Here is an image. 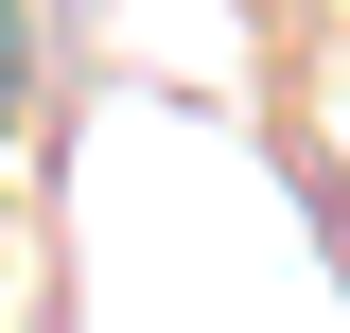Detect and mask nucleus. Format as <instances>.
Wrapping results in <instances>:
<instances>
[{
    "instance_id": "nucleus-1",
    "label": "nucleus",
    "mask_w": 350,
    "mask_h": 333,
    "mask_svg": "<svg viewBox=\"0 0 350 333\" xmlns=\"http://www.w3.org/2000/svg\"><path fill=\"white\" fill-rule=\"evenodd\" d=\"M36 106V0H0V123Z\"/></svg>"
}]
</instances>
